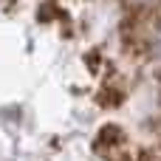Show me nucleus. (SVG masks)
<instances>
[{"mask_svg": "<svg viewBox=\"0 0 161 161\" xmlns=\"http://www.w3.org/2000/svg\"><path fill=\"white\" fill-rule=\"evenodd\" d=\"M130 3V8L136 11V14H150V11H156V6H158V0H127Z\"/></svg>", "mask_w": 161, "mask_h": 161, "instance_id": "f257e3e1", "label": "nucleus"}]
</instances>
